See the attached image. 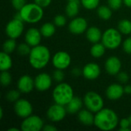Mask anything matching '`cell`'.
I'll return each mask as SVG.
<instances>
[{
	"mask_svg": "<svg viewBox=\"0 0 131 131\" xmlns=\"http://www.w3.org/2000/svg\"><path fill=\"white\" fill-rule=\"evenodd\" d=\"M118 123L117 113L110 108H103L94 116V125L101 130H112L117 127Z\"/></svg>",
	"mask_w": 131,
	"mask_h": 131,
	"instance_id": "obj_1",
	"label": "cell"
},
{
	"mask_svg": "<svg viewBox=\"0 0 131 131\" xmlns=\"http://www.w3.org/2000/svg\"><path fill=\"white\" fill-rule=\"evenodd\" d=\"M51 59L49 49L45 45H37L32 47L29 54V63L35 69L44 68Z\"/></svg>",
	"mask_w": 131,
	"mask_h": 131,
	"instance_id": "obj_2",
	"label": "cell"
},
{
	"mask_svg": "<svg viewBox=\"0 0 131 131\" xmlns=\"http://www.w3.org/2000/svg\"><path fill=\"white\" fill-rule=\"evenodd\" d=\"M25 22L35 24L40 21L44 16L43 8L36 3L25 4L19 11Z\"/></svg>",
	"mask_w": 131,
	"mask_h": 131,
	"instance_id": "obj_3",
	"label": "cell"
},
{
	"mask_svg": "<svg viewBox=\"0 0 131 131\" xmlns=\"http://www.w3.org/2000/svg\"><path fill=\"white\" fill-rule=\"evenodd\" d=\"M74 97V91L72 87L64 82L58 84L52 92V97L54 103L64 106H66Z\"/></svg>",
	"mask_w": 131,
	"mask_h": 131,
	"instance_id": "obj_4",
	"label": "cell"
},
{
	"mask_svg": "<svg viewBox=\"0 0 131 131\" xmlns=\"http://www.w3.org/2000/svg\"><path fill=\"white\" fill-rule=\"evenodd\" d=\"M122 34L116 28H108L102 35L101 41L108 49L117 48L122 42Z\"/></svg>",
	"mask_w": 131,
	"mask_h": 131,
	"instance_id": "obj_5",
	"label": "cell"
},
{
	"mask_svg": "<svg viewBox=\"0 0 131 131\" xmlns=\"http://www.w3.org/2000/svg\"><path fill=\"white\" fill-rule=\"evenodd\" d=\"M84 104L87 109L93 113H97L104 108V102L102 97L94 91L88 92L84 97Z\"/></svg>",
	"mask_w": 131,
	"mask_h": 131,
	"instance_id": "obj_6",
	"label": "cell"
},
{
	"mask_svg": "<svg viewBox=\"0 0 131 131\" xmlns=\"http://www.w3.org/2000/svg\"><path fill=\"white\" fill-rule=\"evenodd\" d=\"M44 127V122L42 119L36 115H30L24 118L21 124V130L22 131H40Z\"/></svg>",
	"mask_w": 131,
	"mask_h": 131,
	"instance_id": "obj_7",
	"label": "cell"
},
{
	"mask_svg": "<svg viewBox=\"0 0 131 131\" xmlns=\"http://www.w3.org/2000/svg\"><path fill=\"white\" fill-rule=\"evenodd\" d=\"M24 21L14 18L5 27V33L9 38H18L21 35L24 31Z\"/></svg>",
	"mask_w": 131,
	"mask_h": 131,
	"instance_id": "obj_8",
	"label": "cell"
},
{
	"mask_svg": "<svg viewBox=\"0 0 131 131\" xmlns=\"http://www.w3.org/2000/svg\"><path fill=\"white\" fill-rule=\"evenodd\" d=\"M67 113L65 106L55 103L48 109L47 117L52 122H59L64 120Z\"/></svg>",
	"mask_w": 131,
	"mask_h": 131,
	"instance_id": "obj_9",
	"label": "cell"
},
{
	"mask_svg": "<svg viewBox=\"0 0 131 131\" xmlns=\"http://www.w3.org/2000/svg\"><path fill=\"white\" fill-rule=\"evenodd\" d=\"M71 62L70 54L64 51H58L52 58V64L56 69L64 70L68 68Z\"/></svg>",
	"mask_w": 131,
	"mask_h": 131,
	"instance_id": "obj_10",
	"label": "cell"
},
{
	"mask_svg": "<svg viewBox=\"0 0 131 131\" xmlns=\"http://www.w3.org/2000/svg\"><path fill=\"white\" fill-rule=\"evenodd\" d=\"M14 110L15 114L21 118H26L31 115L33 111L31 104L25 99H18L15 102Z\"/></svg>",
	"mask_w": 131,
	"mask_h": 131,
	"instance_id": "obj_11",
	"label": "cell"
},
{
	"mask_svg": "<svg viewBox=\"0 0 131 131\" xmlns=\"http://www.w3.org/2000/svg\"><path fill=\"white\" fill-rule=\"evenodd\" d=\"M68 28L74 35H81L88 29V21L84 18L76 17L70 21Z\"/></svg>",
	"mask_w": 131,
	"mask_h": 131,
	"instance_id": "obj_12",
	"label": "cell"
},
{
	"mask_svg": "<svg viewBox=\"0 0 131 131\" xmlns=\"http://www.w3.org/2000/svg\"><path fill=\"white\" fill-rule=\"evenodd\" d=\"M52 84V78L47 73H41L35 78V88L39 91L48 90Z\"/></svg>",
	"mask_w": 131,
	"mask_h": 131,
	"instance_id": "obj_13",
	"label": "cell"
},
{
	"mask_svg": "<svg viewBox=\"0 0 131 131\" xmlns=\"http://www.w3.org/2000/svg\"><path fill=\"white\" fill-rule=\"evenodd\" d=\"M17 87L18 91L21 93H30L35 88V80H33L29 75H23L18 79Z\"/></svg>",
	"mask_w": 131,
	"mask_h": 131,
	"instance_id": "obj_14",
	"label": "cell"
},
{
	"mask_svg": "<svg viewBox=\"0 0 131 131\" xmlns=\"http://www.w3.org/2000/svg\"><path fill=\"white\" fill-rule=\"evenodd\" d=\"M101 74L100 66L94 62L87 64L82 69L83 76L88 80H94L99 77Z\"/></svg>",
	"mask_w": 131,
	"mask_h": 131,
	"instance_id": "obj_15",
	"label": "cell"
},
{
	"mask_svg": "<svg viewBox=\"0 0 131 131\" xmlns=\"http://www.w3.org/2000/svg\"><path fill=\"white\" fill-rule=\"evenodd\" d=\"M106 71L111 75H117L121 69V61L116 56L108 58L105 62Z\"/></svg>",
	"mask_w": 131,
	"mask_h": 131,
	"instance_id": "obj_16",
	"label": "cell"
},
{
	"mask_svg": "<svg viewBox=\"0 0 131 131\" xmlns=\"http://www.w3.org/2000/svg\"><path fill=\"white\" fill-rule=\"evenodd\" d=\"M41 36L42 35L40 30H38L35 28H31L25 33V42L28 43L31 47L37 46L41 42Z\"/></svg>",
	"mask_w": 131,
	"mask_h": 131,
	"instance_id": "obj_17",
	"label": "cell"
},
{
	"mask_svg": "<svg viewBox=\"0 0 131 131\" xmlns=\"http://www.w3.org/2000/svg\"><path fill=\"white\" fill-rule=\"evenodd\" d=\"M124 94V88L119 84H112L107 88L106 95L108 99L116 101L120 99Z\"/></svg>",
	"mask_w": 131,
	"mask_h": 131,
	"instance_id": "obj_18",
	"label": "cell"
},
{
	"mask_svg": "<svg viewBox=\"0 0 131 131\" xmlns=\"http://www.w3.org/2000/svg\"><path fill=\"white\" fill-rule=\"evenodd\" d=\"M102 35L101 31L95 26L90 27L86 31V37L88 40L93 44L99 42L102 38Z\"/></svg>",
	"mask_w": 131,
	"mask_h": 131,
	"instance_id": "obj_19",
	"label": "cell"
},
{
	"mask_svg": "<svg viewBox=\"0 0 131 131\" xmlns=\"http://www.w3.org/2000/svg\"><path fill=\"white\" fill-rule=\"evenodd\" d=\"M88 109L82 110L78 112V119L81 124L85 126H91L94 124V116Z\"/></svg>",
	"mask_w": 131,
	"mask_h": 131,
	"instance_id": "obj_20",
	"label": "cell"
},
{
	"mask_svg": "<svg viewBox=\"0 0 131 131\" xmlns=\"http://www.w3.org/2000/svg\"><path fill=\"white\" fill-rule=\"evenodd\" d=\"M83 105V102L81 98L78 97H74L72 100L66 105V109L68 114H73L78 113L81 109Z\"/></svg>",
	"mask_w": 131,
	"mask_h": 131,
	"instance_id": "obj_21",
	"label": "cell"
},
{
	"mask_svg": "<svg viewBox=\"0 0 131 131\" xmlns=\"http://www.w3.org/2000/svg\"><path fill=\"white\" fill-rule=\"evenodd\" d=\"M79 1L78 0H72L68 1V3L65 8L66 15L70 18H74L78 15L79 12Z\"/></svg>",
	"mask_w": 131,
	"mask_h": 131,
	"instance_id": "obj_22",
	"label": "cell"
},
{
	"mask_svg": "<svg viewBox=\"0 0 131 131\" xmlns=\"http://www.w3.org/2000/svg\"><path fill=\"white\" fill-rule=\"evenodd\" d=\"M12 66V60L9 54L2 51L0 54V70L1 71H8Z\"/></svg>",
	"mask_w": 131,
	"mask_h": 131,
	"instance_id": "obj_23",
	"label": "cell"
},
{
	"mask_svg": "<svg viewBox=\"0 0 131 131\" xmlns=\"http://www.w3.org/2000/svg\"><path fill=\"white\" fill-rule=\"evenodd\" d=\"M56 28H55V25L50 23V22H47L45 23L44 25H41L40 31L42 35V36L45 37V38H49L51 37L54 33H55Z\"/></svg>",
	"mask_w": 131,
	"mask_h": 131,
	"instance_id": "obj_24",
	"label": "cell"
},
{
	"mask_svg": "<svg viewBox=\"0 0 131 131\" xmlns=\"http://www.w3.org/2000/svg\"><path fill=\"white\" fill-rule=\"evenodd\" d=\"M105 48L106 47L103 43H95L91 48V54L95 58H101L105 53Z\"/></svg>",
	"mask_w": 131,
	"mask_h": 131,
	"instance_id": "obj_25",
	"label": "cell"
},
{
	"mask_svg": "<svg viewBox=\"0 0 131 131\" xmlns=\"http://www.w3.org/2000/svg\"><path fill=\"white\" fill-rule=\"evenodd\" d=\"M97 15L103 20H108L112 16V9L109 6L101 5L97 8Z\"/></svg>",
	"mask_w": 131,
	"mask_h": 131,
	"instance_id": "obj_26",
	"label": "cell"
},
{
	"mask_svg": "<svg viewBox=\"0 0 131 131\" xmlns=\"http://www.w3.org/2000/svg\"><path fill=\"white\" fill-rule=\"evenodd\" d=\"M118 30L123 35H130L131 33V21L128 19L121 20L118 23Z\"/></svg>",
	"mask_w": 131,
	"mask_h": 131,
	"instance_id": "obj_27",
	"label": "cell"
},
{
	"mask_svg": "<svg viewBox=\"0 0 131 131\" xmlns=\"http://www.w3.org/2000/svg\"><path fill=\"white\" fill-rule=\"evenodd\" d=\"M17 48L16 45V42L15 41V39L13 38H10L7 41H5L3 44V51L8 53V54H11Z\"/></svg>",
	"mask_w": 131,
	"mask_h": 131,
	"instance_id": "obj_28",
	"label": "cell"
},
{
	"mask_svg": "<svg viewBox=\"0 0 131 131\" xmlns=\"http://www.w3.org/2000/svg\"><path fill=\"white\" fill-rule=\"evenodd\" d=\"M82 5L88 10L95 9L100 4V0H81Z\"/></svg>",
	"mask_w": 131,
	"mask_h": 131,
	"instance_id": "obj_29",
	"label": "cell"
},
{
	"mask_svg": "<svg viewBox=\"0 0 131 131\" xmlns=\"http://www.w3.org/2000/svg\"><path fill=\"white\" fill-rule=\"evenodd\" d=\"M31 46L28 43H21L17 47V51L21 55H29L31 52Z\"/></svg>",
	"mask_w": 131,
	"mask_h": 131,
	"instance_id": "obj_30",
	"label": "cell"
},
{
	"mask_svg": "<svg viewBox=\"0 0 131 131\" xmlns=\"http://www.w3.org/2000/svg\"><path fill=\"white\" fill-rule=\"evenodd\" d=\"M0 81H1V84L3 86L9 85L12 82V76L10 73H8V71H2L1 76H0Z\"/></svg>",
	"mask_w": 131,
	"mask_h": 131,
	"instance_id": "obj_31",
	"label": "cell"
},
{
	"mask_svg": "<svg viewBox=\"0 0 131 131\" xmlns=\"http://www.w3.org/2000/svg\"><path fill=\"white\" fill-rule=\"evenodd\" d=\"M6 98L9 102H16L20 98V93L16 90H11L6 94Z\"/></svg>",
	"mask_w": 131,
	"mask_h": 131,
	"instance_id": "obj_32",
	"label": "cell"
},
{
	"mask_svg": "<svg viewBox=\"0 0 131 131\" xmlns=\"http://www.w3.org/2000/svg\"><path fill=\"white\" fill-rule=\"evenodd\" d=\"M119 124H120V127H121V128H120L121 131H130V127H131V125L129 118L121 119Z\"/></svg>",
	"mask_w": 131,
	"mask_h": 131,
	"instance_id": "obj_33",
	"label": "cell"
},
{
	"mask_svg": "<svg viewBox=\"0 0 131 131\" xmlns=\"http://www.w3.org/2000/svg\"><path fill=\"white\" fill-rule=\"evenodd\" d=\"M66 22H67L66 18L62 15H58L54 18V23L58 27H62L65 25Z\"/></svg>",
	"mask_w": 131,
	"mask_h": 131,
	"instance_id": "obj_34",
	"label": "cell"
},
{
	"mask_svg": "<svg viewBox=\"0 0 131 131\" xmlns=\"http://www.w3.org/2000/svg\"><path fill=\"white\" fill-rule=\"evenodd\" d=\"M123 0H107L108 6L113 10L119 9L123 4Z\"/></svg>",
	"mask_w": 131,
	"mask_h": 131,
	"instance_id": "obj_35",
	"label": "cell"
},
{
	"mask_svg": "<svg viewBox=\"0 0 131 131\" xmlns=\"http://www.w3.org/2000/svg\"><path fill=\"white\" fill-rule=\"evenodd\" d=\"M53 78L54 79L58 81V82H61L64 78V72L62 71V70H60V69H57L56 71H54L53 73Z\"/></svg>",
	"mask_w": 131,
	"mask_h": 131,
	"instance_id": "obj_36",
	"label": "cell"
},
{
	"mask_svg": "<svg viewBox=\"0 0 131 131\" xmlns=\"http://www.w3.org/2000/svg\"><path fill=\"white\" fill-rule=\"evenodd\" d=\"M12 4L16 10L19 11L26 4V0H12Z\"/></svg>",
	"mask_w": 131,
	"mask_h": 131,
	"instance_id": "obj_37",
	"label": "cell"
},
{
	"mask_svg": "<svg viewBox=\"0 0 131 131\" xmlns=\"http://www.w3.org/2000/svg\"><path fill=\"white\" fill-rule=\"evenodd\" d=\"M123 48L127 54H131V38L125 39L123 43Z\"/></svg>",
	"mask_w": 131,
	"mask_h": 131,
	"instance_id": "obj_38",
	"label": "cell"
},
{
	"mask_svg": "<svg viewBox=\"0 0 131 131\" xmlns=\"http://www.w3.org/2000/svg\"><path fill=\"white\" fill-rule=\"evenodd\" d=\"M118 81L121 83H127L129 80V75L126 72H119L117 74Z\"/></svg>",
	"mask_w": 131,
	"mask_h": 131,
	"instance_id": "obj_39",
	"label": "cell"
},
{
	"mask_svg": "<svg viewBox=\"0 0 131 131\" xmlns=\"http://www.w3.org/2000/svg\"><path fill=\"white\" fill-rule=\"evenodd\" d=\"M34 2L42 8H45L51 4V0H34Z\"/></svg>",
	"mask_w": 131,
	"mask_h": 131,
	"instance_id": "obj_40",
	"label": "cell"
},
{
	"mask_svg": "<svg viewBox=\"0 0 131 131\" xmlns=\"http://www.w3.org/2000/svg\"><path fill=\"white\" fill-rule=\"evenodd\" d=\"M43 130L45 131H55L57 130V127H55L53 126V125H49V124H48V125L44 126Z\"/></svg>",
	"mask_w": 131,
	"mask_h": 131,
	"instance_id": "obj_41",
	"label": "cell"
},
{
	"mask_svg": "<svg viewBox=\"0 0 131 131\" xmlns=\"http://www.w3.org/2000/svg\"><path fill=\"white\" fill-rule=\"evenodd\" d=\"M81 74H82V71H81V70H80L79 68H74V69L72 70V74L74 75V76H76V77L79 76Z\"/></svg>",
	"mask_w": 131,
	"mask_h": 131,
	"instance_id": "obj_42",
	"label": "cell"
},
{
	"mask_svg": "<svg viewBox=\"0 0 131 131\" xmlns=\"http://www.w3.org/2000/svg\"><path fill=\"white\" fill-rule=\"evenodd\" d=\"M124 93L127 94H131V85H127L124 87Z\"/></svg>",
	"mask_w": 131,
	"mask_h": 131,
	"instance_id": "obj_43",
	"label": "cell"
},
{
	"mask_svg": "<svg viewBox=\"0 0 131 131\" xmlns=\"http://www.w3.org/2000/svg\"><path fill=\"white\" fill-rule=\"evenodd\" d=\"M123 2H124V4L126 6L131 8V0H123Z\"/></svg>",
	"mask_w": 131,
	"mask_h": 131,
	"instance_id": "obj_44",
	"label": "cell"
},
{
	"mask_svg": "<svg viewBox=\"0 0 131 131\" xmlns=\"http://www.w3.org/2000/svg\"><path fill=\"white\" fill-rule=\"evenodd\" d=\"M3 117V109H2V107H1L0 108V118L2 119Z\"/></svg>",
	"mask_w": 131,
	"mask_h": 131,
	"instance_id": "obj_45",
	"label": "cell"
},
{
	"mask_svg": "<svg viewBox=\"0 0 131 131\" xmlns=\"http://www.w3.org/2000/svg\"><path fill=\"white\" fill-rule=\"evenodd\" d=\"M8 131H18V128H14V127H12V128L8 129Z\"/></svg>",
	"mask_w": 131,
	"mask_h": 131,
	"instance_id": "obj_46",
	"label": "cell"
},
{
	"mask_svg": "<svg viewBox=\"0 0 131 131\" xmlns=\"http://www.w3.org/2000/svg\"><path fill=\"white\" fill-rule=\"evenodd\" d=\"M129 120H130V125H131V115L129 117Z\"/></svg>",
	"mask_w": 131,
	"mask_h": 131,
	"instance_id": "obj_47",
	"label": "cell"
},
{
	"mask_svg": "<svg viewBox=\"0 0 131 131\" xmlns=\"http://www.w3.org/2000/svg\"><path fill=\"white\" fill-rule=\"evenodd\" d=\"M68 1H72V0H68Z\"/></svg>",
	"mask_w": 131,
	"mask_h": 131,
	"instance_id": "obj_48",
	"label": "cell"
}]
</instances>
